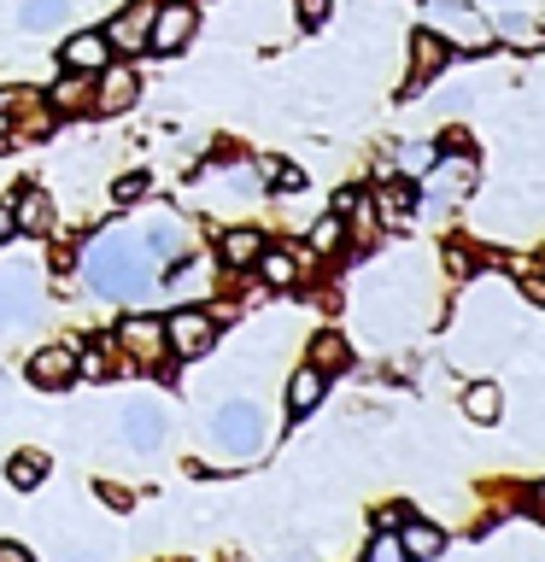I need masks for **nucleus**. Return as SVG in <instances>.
Wrapping results in <instances>:
<instances>
[{
	"label": "nucleus",
	"mask_w": 545,
	"mask_h": 562,
	"mask_svg": "<svg viewBox=\"0 0 545 562\" xmlns=\"http://www.w3.org/2000/svg\"><path fill=\"white\" fill-rule=\"evenodd\" d=\"M429 18H434V24H446V30H464V35H475V42H481V35H487L481 12L457 7V0H429Z\"/></svg>",
	"instance_id": "nucleus-18"
},
{
	"label": "nucleus",
	"mask_w": 545,
	"mask_h": 562,
	"mask_svg": "<svg viewBox=\"0 0 545 562\" xmlns=\"http://www.w3.org/2000/svg\"><path fill=\"white\" fill-rule=\"evenodd\" d=\"M258 252H264V235H258V228H229V235H223V263H235V270H246Z\"/></svg>",
	"instance_id": "nucleus-19"
},
{
	"label": "nucleus",
	"mask_w": 545,
	"mask_h": 562,
	"mask_svg": "<svg viewBox=\"0 0 545 562\" xmlns=\"http://www.w3.org/2000/svg\"><path fill=\"white\" fill-rule=\"evenodd\" d=\"M30 381L47 386V393H53V386H70V381H77V351H70V346H42L30 358Z\"/></svg>",
	"instance_id": "nucleus-10"
},
{
	"label": "nucleus",
	"mask_w": 545,
	"mask_h": 562,
	"mask_svg": "<svg viewBox=\"0 0 545 562\" xmlns=\"http://www.w3.org/2000/svg\"><path fill=\"white\" fill-rule=\"evenodd\" d=\"M211 439H218L229 457H253V451H264V411H258V404H246V398L223 404V411L211 416Z\"/></svg>",
	"instance_id": "nucleus-2"
},
{
	"label": "nucleus",
	"mask_w": 545,
	"mask_h": 562,
	"mask_svg": "<svg viewBox=\"0 0 545 562\" xmlns=\"http://www.w3.org/2000/svg\"><path fill=\"white\" fill-rule=\"evenodd\" d=\"M65 12H70V0H24V12H18V24H24V30H53Z\"/></svg>",
	"instance_id": "nucleus-21"
},
{
	"label": "nucleus",
	"mask_w": 545,
	"mask_h": 562,
	"mask_svg": "<svg viewBox=\"0 0 545 562\" xmlns=\"http://www.w3.org/2000/svg\"><path fill=\"white\" fill-rule=\"evenodd\" d=\"M253 263H258L264 288H288V281H293V258L288 252H258Z\"/></svg>",
	"instance_id": "nucleus-24"
},
{
	"label": "nucleus",
	"mask_w": 545,
	"mask_h": 562,
	"mask_svg": "<svg viewBox=\"0 0 545 562\" xmlns=\"http://www.w3.org/2000/svg\"><path fill=\"white\" fill-rule=\"evenodd\" d=\"M323 386H329V375L316 363H305L299 375L288 381V416H311L316 404H323Z\"/></svg>",
	"instance_id": "nucleus-16"
},
{
	"label": "nucleus",
	"mask_w": 545,
	"mask_h": 562,
	"mask_svg": "<svg viewBox=\"0 0 545 562\" xmlns=\"http://www.w3.org/2000/svg\"><path fill=\"white\" fill-rule=\"evenodd\" d=\"M270 182H276V193H299V188H305V176H299L293 165H270Z\"/></svg>",
	"instance_id": "nucleus-32"
},
{
	"label": "nucleus",
	"mask_w": 545,
	"mask_h": 562,
	"mask_svg": "<svg viewBox=\"0 0 545 562\" xmlns=\"http://www.w3.org/2000/svg\"><path fill=\"white\" fill-rule=\"evenodd\" d=\"M399 544H404V557H440V551H446V533H440V527H429V521H411V516H404V521H399Z\"/></svg>",
	"instance_id": "nucleus-17"
},
{
	"label": "nucleus",
	"mask_w": 545,
	"mask_h": 562,
	"mask_svg": "<svg viewBox=\"0 0 545 562\" xmlns=\"http://www.w3.org/2000/svg\"><path fill=\"white\" fill-rule=\"evenodd\" d=\"M118 346L130 351L135 363H153L158 351H165V323H153V316H130V323L118 328Z\"/></svg>",
	"instance_id": "nucleus-12"
},
{
	"label": "nucleus",
	"mask_w": 545,
	"mask_h": 562,
	"mask_svg": "<svg viewBox=\"0 0 545 562\" xmlns=\"http://www.w3.org/2000/svg\"><path fill=\"white\" fill-rule=\"evenodd\" d=\"M141 193H147V176H118V182H112V200L118 205H135Z\"/></svg>",
	"instance_id": "nucleus-30"
},
{
	"label": "nucleus",
	"mask_w": 545,
	"mask_h": 562,
	"mask_svg": "<svg viewBox=\"0 0 545 562\" xmlns=\"http://www.w3.org/2000/svg\"><path fill=\"white\" fill-rule=\"evenodd\" d=\"M475 188V158L464 147H446V153H434V165H429V193L440 205L446 200H464V193Z\"/></svg>",
	"instance_id": "nucleus-3"
},
{
	"label": "nucleus",
	"mask_w": 545,
	"mask_h": 562,
	"mask_svg": "<svg viewBox=\"0 0 545 562\" xmlns=\"http://www.w3.org/2000/svg\"><path fill=\"white\" fill-rule=\"evenodd\" d=\"M399 557H404V544H399V527H381V533L364 544V562H399Z\"/></svg>",
	"instance_id": "nucleus-25"
},
{
	"label": "nucleus",
	"mask_w": 545,
	"mask_h": 562,
	"mask_svg": "<svg viewBox=\"0 0 545 562\" xmlns=\"http://www.w3.org/2000/svg\"><path fill=\"white\" fill-rule=\"evenodd\" d=\"M135 105V70L130 65H100V94H94V112H130Z\"/></svg>",
	"instance_id": "nucleus-11"
},
{
	"label": "nucleus",
	"mask_w": 545,
	"mask_h": 562,
	"mask_svg": "<svg viewBox=\"0 0 545 562\" xmlns=\"http://www.w3.org/2000/svg\"><path fill=\"white\" fill-rule=\"evenodd\" d=\"M499 386H492V381H475L469 386V393H464V411L475 416V422H499Z\"/></svg>",
	"instance_id": "nucleus-22"
},
{
	"label": "nucleus",
	"mask_w": 545,
	"mask_h": 562,
	"mask_svg": "<svg viewBox=\"0 0 545 562\" xmlns=\"http://www.w3.org/2000/svg\"><path fill=\"white\" fill-rule=\"evenodd\" d=\"M211 346H218V328L205 311H176L165 323V351H176V358H205Z\"/></svg>",
	"instance_id": "nucleus-4"
},
{
	"label": "nucleus",
	"mask_w": 545,
	"mask_h": 562,
	"mask_svg": "<svg viewBox=\"0 0 545 562\" xmlns=\"http://www.w3.org/2000/svg\"><path fill=\"white\" fill-rule=\"evenodd\" d=\"M141 252H147L153 263H170V258H182V252H188V235H182V223H176V217H153L147 228H141Z\"/></svg>",
	"instance_id": "nucleus-13"
},
{
	"label": "nucleus",
	"mask_w": 545,
	"mask_h": 562,
	"mask_svg": "<svg viewBox=\"0 0 545 562\" xmlns=\"http://www.w3.org/2000/svg\"><path fill=\"white\" fill-rule=\"evenodd\" d=\"M12 135V123H7V112H0V140H7Z\"/></svg>",
	"instance_id": "nucleus-39"
},
{
	"label": "nucleus",
	"mask_w": 545,
	"mask_h": 562,
	"mask_svg": "<svg viewBox=\"0 0 545 562\" xmlns=\"http://www.w3.org/2000/svg\"><path fill=\"white\" fill-rule=\"evenodd\" d=\"M42 474H47V457H42V451H18L12 463H7V481H12V486H24V492H30V486H42Z\"/></svg>",
	"instance_id": "nucleus-23"
},
{
	"label": "nucleus",
	"mask_w": 545,
	"mask_h": 562,
	"mask_svg": "<svg viewBox=\"0 0 545 562\" xmlns=\"http://www.w3.org/2000/svg\"><path fill=\"white\" fill-rule=\"evenodd\" d=\"M522 293L534 299V305H545V276H522Z\"/></svg>",
	"instance_id": "nucleus-35"
},
{
	"label": "nucleus",
	"mask_w": 545,
	"mask_h": 562,
	"mask_svg": "<svg viewBox=\"0 0 545 562\" xmlns=\"http://www.w3.org/2000/svg\"><path fill=\"white\" fill-rule=\"evenodd\" d=\"M341 235H346V217H334V211H329V217L311 228V246H316V252H334V246H341Z\"/></svg>",
	"instance_id": "nucleus-27"
},
{
	"label": "nucleus",
	"mask_w": 545,
	"mask_h": 562,
	"mask_svg": "<svg viewBox=\"0 0 545 562\" xmlns=\"http://www.w3.org/2000/svg\"><path fill=\"white\" fill-rule=\"evenodd\" d=\"M0 562H24V544H7V539H0Z\"/></svg>",
	"instance_id": "nucleus-36"
},
{
	"label": "nucleus",
	"mask_w": 545,
	"mask_h": 562,
	"mask_svg": "<svg viewBox=\"0 0 545 562\" xmlns=\"http://www.w3.org/2000/svg\"><path fill=\"white\" fill-rule=\"evenodd\" d=\"M323 18H329V0H299V24L305 30H316Z\"/></svg>",
	"instance_id": "nucleus-34"
},
{
	"label": "nucleus",
	"mask_w": 545,
	"mask_h": 562,
	"mask_svg": "<svg viewBox=\"0 0 545 562\" xmlns=\"http://www.w3.org/2000/svg\"><path fill=\"white\" fill-rule=\"evenodd\" d=\"M105 53H112V47H105V35H100V30H82V35H70V42H65L59 59H65V70H82V77H94V70L105 65Z\"/></svg>",
	"instance_id": "nucleus-14"
},
{
	"label": "nucleus",
	"mask_w": 545,
	"mask_h": 562,
	"mask_svg": "<svg viewBox=\"0 0 545 562\" xmlns=\"http://www.w3.org/2000/svg\"><path fill=\"white\" fill-rule=\"evenodd\" d=\"M170 293H188V288H205V263H182V270H176L170 281H165Z\"/></svg>",
	"instance_id": "nucleus-28"
},
{
	"label": "nucleus",
	"mask_w": 545,
	"mask_h": 562,
	"mask_svg": "<svg viewBox=\"0 0 545 562\" xmlns=\"http://www.w3.org/2000/svg\"><path fill=\"white\" fill-rule=\"evenodd\" d=\"M446 59H452V42H446V35L416 30V35H411V88H422L429 77H440V70H446Z\"/></svg>",
	"instance_id": "nucleus-9"
},
{
	"label": "nucleus",
	"mask_w": 545,
	"mask_h": 562,
	"mask_svg": "<svg viewBox=\"0 0 545 562\" xmlns=\"http://www.w3.org/2000/svg\"><path fill=\"white\" fill-rule=\"evenodd\" d=\"M12 228H18V235H47V228H53L47 188H24V200L12 205Z\"/></svg>",
	"instance_id": "nucleus-15"
},
{
	"label": "nucleus",
	"mask_w": 545,
	"mask_h": 562,
	"mask_svg": "<svg viewBox=\"0 0 545 562\" xmlns=\"http://www.w3.org/2000/svg\"><path fill=\"white\" fill-rule=\"evenodd\" d=\"M77 375L105 381V346H88V351H82V358H77Z\"/></svg>",
	"instance_id": "nucleus-31"
},
{
	"label": "nucleus",
	"mask_w": 545,
	"mask_h": 562,
	"mask_svg": "<svg viewBox=\"0 0 545 562\" xmlns=\"http://www.w3.org/2000/svg\"><path fill=\"white\" fill-rule=\"evenodd\" d=\"M153 0H135V7H123L112 24H105V47H118V53H141L147 47V30H153Z\"/></svg>",
	"instance_id": "nucleus-8"
},
{
	"label": "nucleus",
	"mask_w": 545,
	"mask_h": 562,
	"mask_svg": "<svg viewBox=\"0 0 545 562\" xmlns=\"http://www.w3.org/2000/svg\"><path fill=\"white\" fill-rule=\"evenodd\" d=\"M123 446L135 457H153L165 446V411H158V404H130V411H123Z\"/></svg>",
	"instance_id": "nucleus-7"
},
{
	"label": "nucleus",
	"mask_w": 545,
	"mask_h": 562,
	"mask_svg": "<svg viewBox=\"0 0 545 562\" xmlns=\"http://www.w3.org/2000/svg\"><path fill=\"white\" fill-rule=\"evenodd\" d=\"M311 363L323 369V375H329V369H346V363H352V346H346L334 328H323V334L311 340Z\"/></svg>",
	"instance_id": "nucleus-20"
},
{
	"label": "nucleus",
	"mask_w": 545,
	"mask_h": 562,
	"mask_svg": "<svg viewBox=\"0 0 545 562\" xmlns=\"http://www.w3.org/2000/svg\"><path fill=\"white\" fill-rule=\"evenodd\" d=\"M499 30L510 35V42H534V24H527L522 12H504V18H499Z\"/></svg>",
	"instance_id": "nucleus-33"
},
{
	"label": "nucleus",
	"mask_w": 545,
	"mask_h": 562,
	"mask_svg": "<svg viewBox=\"0 0 545 562\" xmlns=\"http://www.w3.org/2000/svg\"><path fill=\"white\" fill-rule=\"evenodd\" d=\"M35 316H42V293H35L30 270H7L0 276V328H30Z\"/></svg>",
	"instance_id": "nucleus-5"
},
{
	"label": "nucleus",
	"mask_w": 545,
	"mask_h": 562,
	"mask_svg": "<svg viewBox=\"0 0 545 562\" xmlns=\"http://www.w3.org/2000/svg\"><path fill=\"white\" fill-rule=\"evenodd\" d=\"M82 100H88V82H82V70H70V77L53 88V112H77Z\"/></svg>",
	"instance_id": "nucleus-26"
},
{
	"label": "nucleus",
	"mask_w": 545,
	"mask_h": 562,
	"mask_svg": "<svg viewBox=\"0 0 545 562\" xmlns=\"http://www.w3.org/2000/svg\"><path fill=\"white\" fill-rule=\"evenodd\" d=\"M12 235V205H0V240Z\"/></svg>",
	"instance_id": "nucleus-37"
},
{
	"label": "nucleus",
	"mask_w": 545,
	"mask_h": 562,
	"mask_svg": "<svg viewBox=\"0 0 545 562\" xmlns=\"http://www.w3.org/2000/svg\"><path fill=\"white\" fill-rule=\"evenodd\" d=\"M193 30H200V12L182 7V0H170V7H158V12H153L147 47H153V53H182Z\"/></svg>",
	"instance_id": "nucleus-6"
},
{
	"label": "nucleus",
	"mask_w": 545,
	"mask_h": 562,
	"mask_svg": "<svg viewBox=\"0 0 545 562\" xmlns=\"http://www.w3.org/2000/svg\"><path fill=\"white\" fill-rule=\"evenodd\" d=\"M399 165H404V170H429V165H434V147H422V140H404V147H399Z\"/></svg>",
	"instance_id": "nucleus-29"
},
{
	"label": "nucleus",
	"mask_w": 545,
	"mask_h": 562,
	"mask_svg": "<svg viewBox=\"0 0 545 562\" xmlns=\"http://www.w3.org/2000/svg\"><path fill=\"white\" fill-rule=\"evenodd\" d=\"M534 509H540V521H545V481L534 486Z\"/></svg>",
	"instance_id": "nucleus-38"
},
{
	"label": "nucleus",
	"mask_w": 545,
	"mask_h": 562,
	"mask_svg": "<svg viewBox=\"0 0 545 562\" xmlns=\"http://www.w3.org/2000/svg\"><path fill=\"white\" fill-rule=\"evenodd\" d=\"M82 281L100 299H141L153 288V270H147V252H141L123 228H105V235H94L82 252Z\"/></svg>",
	"instance_id": "nucleus-1"
}]
</instances>
